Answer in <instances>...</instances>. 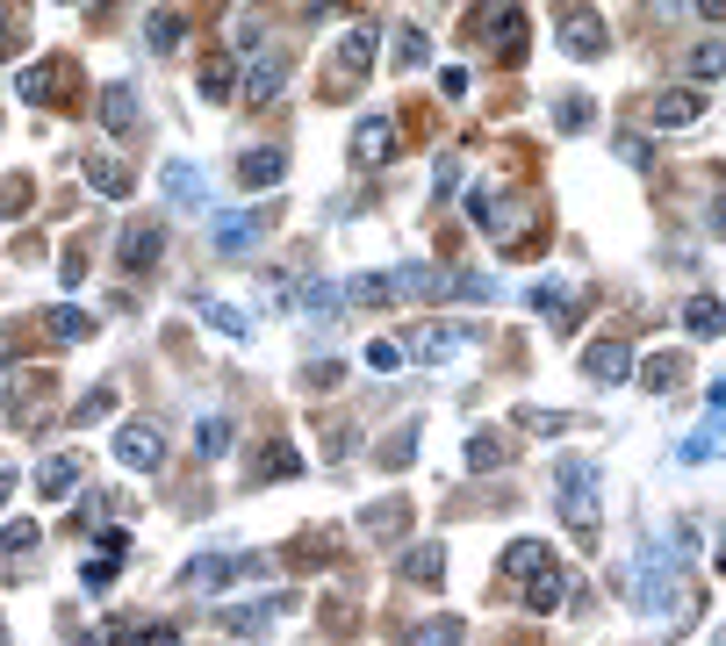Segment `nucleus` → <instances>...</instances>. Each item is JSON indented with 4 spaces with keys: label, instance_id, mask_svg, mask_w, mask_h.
<instances>
[{
    "label": "nucleus",
    "instance_id": "1",
    "mask_svg": "<svg viewBox=\"0 0 726 646\" xmlns=\"http://www.w3.org/2000/svg\"><path fill=\"white\" fill-rule=\"evenodd\" d=\"M554 495H561V517H569L575 539L597 546V525H605V511H597V467L590 459H561L554 467Z\"/></svg>",
    "mask_w": 726,
    "mask_h": 646
},
{
    "label": "nucleus",
    "instance_id": "2",
    "mask_svg": "<svg viewBox=\"0 0 726 646\" xmlns=\"http://www.w3.org/2000/svg\"><path fill=\"white\" fill-rule=\"evenodd\" d=\"M15 94H22L29 108H51V101L66 108L72 94H80V65H72V58H44V65H29V72L15 80Z\"/></svg>",
    "mask_w": 726,
    "mask_h": 646
},
{
    "label": "nucleus",
    "instance_id": "3",
    "mask_svg": "<svg viewBox=\"0 0 726 646\" xmlns=\"http://www.w3.org/2000/svg\"><path fill=\"white\" fill-rule=\"evenodd\" d=\"M367 65H374V22H353L338 36V51H331V86H360Z\"/></svg>",
    "mask_w": 726,
    "mask_h": 646
},
{
    "label": "nucleus",
    "instance_id": "4",
    "mask_svg": "<svg viewBox=\"0 0 726 646\" xmlns=\"http://www.w3.org/2000/svg\"><path fill=\"white\" fill-rule=\"evenodd\" d=\"M461 345H467V331H461V323H410L396 352H403V359H425V367H432V359H453Z\"/></svg>",
    "mask_w": 726,
    "mask_h": 646
},
{
    "label": "nucleus",
    "instance_id": "5",
    "mask_svg": "<svg viewBox=\"0 0 726 646\" xmlns=\"http://www.w3.org/2000/svg\"><path fill=\"white\" fill-rule=\"evenodd\" d=\"M475 36L497 58H525V15L519 8H475Z\"/></svg>",
    "mask_w": 726,
    "mask_h": 646
},
{
    "label": "nucleus",
    "instance_id": "6",
    "mask_svg": "<svg viewBox=\"0 0 726 646\" xmlns=\"http://www.w3.org/2000/svg\"><path fill=\"white\" fill-rule=\"evenodd\" d=\"M116 459L130 475H158V459H166V431L158 424H122L116 431Z\"/></svg>",
    "mask_w": 726,
    "mask_h": 646
},
{
    "label": "nucleus",
    "instance_id": "7",
    "mask_svg": "<svg viewBox=\"0 0 726 646\" xmlns=\"http://www.w3.org/2000/svg\"><path fill=\"white\" fill-rule=\"evenodd\" d=\"M705 116V86H662L655 101H647V122L655 130H691Z\"/></svg>",
    "mask_w": 726,
    "mask_h": 646
},
{
    "label": "nucleus",
    "instance_id": "8",
    "mask_svg": "<svg viewBox=\"0 0 726 646\" xmlns=\"http://www.w3.org/2000/svg\"><path fill=\"white\" fill-rule=\"evenodd\" d=\"M605 44H611V29H605L597 8H569V15H561V51L569 58H605Z\"/></svg>",
    "mask_w": 726,
    "mask_h": 646
},
{
    "label": "nucleus",
    "instance_id": "9",
    "mask_svg": "<svg viewBox=\"0 0 726 646\" xmlns=\"http://www.w3.org/2000/svg\"><path fill=\"white\" fill-rule=\"evenodd\" d=\"M396 152H403V136H396L389 116H360V122H353V158H360V166H389Z\"/></svg>",
    "mask_w": 726,
    "mask_h": 646
},
{
    "label": "nucleus",
    "instance_id": "10",
    "mask_svg": "<svg viewBox=\"0 0 726 646\" xmlns=\"http://www.w3.org/2000/svg\"><path fill=\"white\" fill-rule=\"evenodd\" d=\"M295 611V596L281 589V596H266V603H238V611H224V632L230 639H260L266 625H274V618H288Z\"/></svg>",
    "mask_w": 726,
    "mask_h": 646
},
{
    "label": "nucleus",
    "instance_id": "11",
    "mask_svg": "<svg viewBox=\"0 0 726 646\" xmlns=\"http://www.w3.org/2000/svg\"><path fill=\"white\" fill-rule=\"evenodd\" d=\"M281 80H288V58H281V51H252V65H245L238 94H245L252 108H266V101L281 94Z\"/></svg>",
    "mask_w": 726,
    "mask_h": 646
},
{
    "label": "nucleus",
    "instance_id": "12",
    "mask_svg": "<svg viewBox=\"0 0 726 646\" xmlns=\"http://www.w3.org/2000/svg\"><path fill=\"white\" fill-rule=\"evenodd\" d=\"M583 367H590V381H597V388H619V381H633V352H626L619 338H597L583 352Z\"/></svg>",
    "mask_w": 726,
    "mask_h": 646
},
{
    "label": "nucleus",
    "instance_id": "13",
    "mask_svg": "<svg viewBox=\"0 0 726 646\" xmlns=\"http://www.w3.org/2000/svg\"><path fill=\"white\" fill-rule=\"evenodd\" d=\"M439 575H447V539H417L410 553H403V582H417V589H439Z\"/></svg>",
    "mask_w": 726,
    "mask_h": 646
},
{
    "label": "nucleus",
    "instance_id": "14",
    "mask_svg": "<svg viewBox=\"0 0 726 646\" xmlns=\"http://www.w3.org/2000/svg\"><path fill=\"white\" fill-rule=\"evenodd\" d=\"M245 561H230V553H202V561L180 567V589H224V582H238Z\"/></svg>",
    "mask_w": 726,
    "mask_h": 646
},
{
    "label": "nucleus",
    "instance_id": "15",
    "mask_svg": "<svg viewBox=\"0 0 726 646\" xmlns=\"http://www.w3.org/2000/svg\"><path fill=\"white\" fill-rule=\"evenodd\" d=\"M683 374H691V359H683V352H647V359H640V388H647V395L683 388Z\"/></svg>",
    "mask_w": 726,
    "mask_h": 646
},
{
    "label": "nucleus",
    "instance_id": "16",
    "mask_svg": "<svg viewBox=\"0 0 726 646\" xmlns=\"http://www.w3.org/2000/svg\"><path fill=\"white\" fill-rule=\"evenodd\" d=\"M547 546H539V539H519V546H503V575H511V582H519V589H533V582L539 575H547Z\"/></svg>",
    "mask_w": 726,
    "mask_h": 646
},
{
    "label": "nucleus",
    "instance_id": "17",
    "mask_svg": "<svg viewBox=\"0 0 726 646\" xmlns=\"http://www.w3.org/2000/svg\"><path fill=\"white\" fill-rule=\"evenodd\" d=\"M260 230H266V216H216V252L245 259L252 244H260Z\"/></svg>",
    "mask_w": 726,
    "mask_h": 646
},
{
    "label": "nucleus",
    "instance_id": "18",
    "mask_svg": "<svg viewBox=\"0 0 726 646\" xmlns=\"http://www.w3.org/2000/svg\"><path fill=\"white\" fill-rule=\"evenodd\" d=\"M238 180L245 188H281V180H288V152H274V144H266V152H245Z\"/></svg>",
    "mask_w": 726,
    "mask_h": 646
},
{
    "label": "nucleus",
    "instance_id": "19",
    "mask_svg": "<svg viewBox=\"0 0 726 646\" xmlns=\"http://www.w3.org/2000/svg\"><path fill=\"white\" fill-rule=\"evenodd\" d=\"M295 475H302V453H295L288 439L260 445V459H252V481H295Z\"/></svg>",
    "mask_w": 726,
    "mask_h": 646
},
{
    "label": "nucleus",
    "instance_id": "20",
    "mask_svg": "<svg viewBox=\"0 0 726 646\" xmlns=\"http://www.w3.org/2000/svg\"><path fill=\"white\" fill-rule=\"evenodd\" d=\"M144 44H152L158 58H166V51H180V44H188V22H180L174 8H152V15H144Z\"/></svg>",
    "mask_w": 726,
    "mask_h": 646
},
{
    "label": "nucleus",
    "instance_id": "21",
    "mask_svg": "<svg viewBox=\"0 0 726 646\" xmlns=\"http://www.w3.org/2000/svg\"><path fill=\"white\" fill-rule=\"evenodd\" d=\"M36 489L51 495V503H58V495H72V489H80V459H72V453H51L44 467H36Z\"/></svg>",
    "mask_w": 726,
    "mask_h": 646
},
{
    "label": "nucleus",
    "instance_id": "22",
    "mask_svg": "<svg viewBox=\"0 0 726 646\" xmlns=\"http://www.w3.org/2000/svg\"><path fill=\"white\" fill-rule=\"evenodd\" d=\"M158 252H166V238H158L152 223H138V230L122 238V266H130V273H152V266H158Z\"/></svg>",
    "mask_w": 726,
    "mask_h": 646
},
{
    "label": "nucleus",
    "instance_id": "23",
    "mask_svg": "<svg viewBox=\"0 0 726 646\" xmlns=\"http://www.w3.org/2000/svg\"><path fill=\"white\" fill-rule=\"evenodd\" d=\"M389 280H396V295H417V302H432V295H447V288H453L439 266H403V273H389Z\"/></svg>",
    "mask_w": 726,
    "mask_h": 646
},
{
    "label": "nucleus",
    "instance_id": "24",
    "mask_svg": "<svg viewBox=\"0 0 726 646\" xmlns=\"http://www.w3.org/2000/svg\"><path fill=\"white\" fill-rule=\"evenodd\" d=\"M389 295H396V280H389V273H360V280H346V288H338V302H353V309H381Z\"/></svg>",
    "mask_w": 726,
    "mask_h": 646
},
{
    "label": "nucleus",
    "instance_id": "25",
    "mask_svg": "<svg viewBox=\"0 0 726 646\" xmlns=\"http://www.w3.org/2000/svg\"><path fill=\"white\" fill-rule=\"evenodd\" d=\"M561 603H569V575H561V567H547V575L533 582V589H525V611H561Z\"/></svg>",
    "mask_w": 726,
    "mask_h": 646
},
{
    "label": "nucleus",
    "instance_id": "26",
    "mask_svg": "<svg viewBox=\"0 0 726 646\" xmlns=\"http://www.w3.org/2000/svg\"><path fill=\"white\" fill-rule=\"evenodd\" d=\"M712 453H719V409H705V424H698V439H683V445H676V459H683V467H705Z\"/></svg>",
    "mask_w": 726,
    "mask_h": 646
},
{
    "label": "nucleus",
    "instance_id": "27",
    "mask_svg": "<svg viewBox=\"0 0 726 646\" xmlns=\"http://www.w3.org/2000/svg\"><path fill=\"white\" fill-rule=\"evenodd\" d=\"M396 525H410V503H403V495H389V503H367V511H360V531H374V539H389Z\"/></svg>",
    "mask_w": 726,
    "mask_h": 646
},
{
    "label": "nucleus",
    "instance_id": "28",
    "mask_svg": "<svg viewBox=\"0 0 726 646\" xmlns=\"http://www.w3.org/2000/svg\"><path fill=\"white\" fill-rule=\"evenodd\" d=\"M87 180H94V194H108V202H122V194H130V172H122L116 158H102V152L87 158Z\"/></svg>",
    "mask_w": 726,
    "mask_h": 646
},
{
    "label": "nucleus",
    "instance_id": "29",
    "mask_svg": "<svg viewBox=\"0 0 726 646\" xmlns=\"http://www.w3.org/2000/svg\"><path fill=\"white\" fill-rule=\"evenodd\" d=\"M116 567H122V539H116V531H108V546H102V553H94L87 567H80V582H87V589H108V582H116Z\"/></svg>",
    "mask_w": 726,
    "mask_h": 646
},
{
    "label": "nucleus",
    "instance_id": "30",
    "mask_svg": "<svg viewBox=\"0 0 726 646\" xmlns=\"http://www.w3.org/2000/svg\"><path fill=\"white\" fill-rule=\"evenodd\" d=\"M102 122H108V130H138V94H130V86H108V94H102Z\"/></svg>",
    "mask_w": 726,
    "mask_h": 646
},
{
    "label": "nucleus",
    "instance_id": "31",
    "mask_svg": "<svg viewBox=\"0 0 726 646\" xmlns=\"http://www.w3.org/2000/svg\"><path fill=\"white\" fill-rule=\"evenodd\" d=\"M719 295H698L691 309H683V331H691V338H719Z\"/></svg>",
    "mask_w": 726,
    "mask_h": 646
},
{
    "label": "nucleus",
    "instance_id": "32",
    "mask_svg": "<svg viewBox=\"0 0 726 646\" xmlns=\"http://www.w3.org/2000/svg\"><path fill=\"white\" fill-rule=\"evenodd\" d=\"M166 202L202 208V172H194V166H166Z\"/></svg>",
    "mask_w": 726,
    "mask_h": 646
},
{
    "label": "nucleus",
    "instance_id": "33",
    "mask_svg": "<svg viewBox=\"0 0 726 646\" xmlns=\"http://www.w3.org/2000/svg\"><path fill=\"white\" fill-rule=\"evenodd\" d=\"M108 409H116V381H102V388L80 395V403H72V424H102Z\"/></svg>",
    "mask_w": 726,
    "mask_h": 646
},
{
    "label": "nucleus",
    "instance_id": "34",
    "mask_svg": "<svg viewBox=\"0 0 726 646\" xmlns=\"http://www.w3.org/2000/svg\"><path fill=\"white\" fill-rule=\"evenodd\" d=\"M503 459H511V445H503L497 431H483V439H467V467H475V475H489V467H503Z\"/></svg>",
    "mask_w": 726,
    "mask_h": 646
},
{
    "label": "nucleus",
    "instance_id": "35",
    "mask_svg": "<svg viewBox=\"0 0 726 646\" xmlns=\"http://www.w3.org/2000/svg\"><path fill=\"white\" fill-rule=\"evenodd\" d=\"M36 539H44V525H29V517H8V525H0V546H8V553H36Z\"/></svg>",
    "mask_w": 726,
    "mask_h": 646
},
{
    "label": "nucleus",
    "instance_id": "36",
    "mask_svg": "<svg viewBox=\"0 0 726 646\" xmlns=\"http://www.w3.org/2000/svg\"><path fill=\"white\" fill-rule=\"evenodd\" d=\"M533 309L554 323V331H569V323H575V309H569V295H561V288H533Z\"/></svg>",
    "mask_w": 726,
    "mask_h": 646
},
{
    "label": "nucleus",
    "instance_id": "37",
    "mask_svg": "<svg viewBox=\"0 0 726 646\" xmlns=\"http://www.w3.org/2000/svg\"><path fill=\"white\" fill-rule=\"evenodd\" d=\"M29 202H36V188H29V180H0V223L29 216Z\"/></svg>",
    "mask_w": 726,
    "mask_h": 646
},
{
    "label": "nucleus",
    "instance_id": "38",
    "mask_svg": "<svg viewBox=\"0 0 726 646\" xmlns=\"http://www.w3.org/2000/svg\"><path fill=\"white\" fill-rule=\"evenodd\" d=\"M22 44H29V22H22V8H0V58H15Z\"/></svg>",
    "mask_w": 726,
    "mask_h": 646
},
{
    "label": "nucleus",
    "instance_id": "39",
    "mask_svg": "<svg viewBox=\"0 0 726 646\" xmlns=\"http://www.w3.org/2000/svg\"><path fill=\"white\" fill-rule=\"evenodd\" d=\"M410 646H461V618H432V625H417Z\"/></svg>",
    "mask_w": 726,
    "mask_h": 646
},
{
    "label": "nucleus",
    "instance_id": "40",
    "mask_svg": "<svg viewBox=\"0 0 726 646\" xmlns=\"http://www.w3.org/2000/svg\"><path fill=\"white\" fill-rule=\"evenodd\" d=\"M425 58H432V44H425V29H403V36H396V65H403V72H417V65H425Z\"/></svg>",
    "mask_w": 726,
    "mask_h": 646
},
{
    "label": "nucleus",
    "instance_id": "41",
    "mask_svg": "<svg viewBox=\"0 0 726 646\" xmlns=\"http://www.w3.org/2000/svg\"><path fill=\"white\" fill-rule=\"evenodd\" d=\"M230 94H238V72H230V65H209V72H202V101H230Z\"/></svg>",
    "mask_w": 726,
    "mask_h": 646
},
{
    "label": "nucleus",
    "instance_id": "42",
    "mask_svg": "<svg viewBox=\"0 0 726 646\" xmlns=\"http://www.w3.org/2000/svg\"><path fill=\"white\" fill-rule=\"evenodd\" d=\"M194 445H202V453L216 459V453L230 445V424H224V417H202V424H194Z\"/></svg>",
    "mask_w": 726,
    "mask_h": 646
},
{
    "label": "nucleus",
    "instance_id": "43",
    "mask_svg": "<svg viewBox=\"0 0 726 646\" xmlns=\"http://www.w3.org/2000/svg\"><path fill=\"white\" fill-rule=\"evenodd\" d=\"M51 338L80 345V338H87V316H80V309H51Z\"/></svg>",
    "mask_w": 726,
    "mask_h": 646
},
{
    "label": "nucleus",
    "instance_id": "44",
    "mask_svg": "<svg viewBox=\"0 0 726 646\" xmlns=\"http://www.w3.org/2000/svg\"><path fill=\"white\" fill-rule=\"evenodd\" d=\"M367 367H374V374H396V367H403L396 338H374V345H367Z\"/></svg>",
    "mask_w": 726,
    "mask_h": 646
},
{
    "label": "nucleus",
    "instance_id": "45",
    "mask_svg": "<svg viewBox=\"0 0 726 646\" xmlns=\"http://www.w3.org/2000/svg\"><path fill=\"white\" fill-rule=\"evenodd\" d=\"M202 316L216 323V331H230V338H245V331H252V323H245L238 309H224V302H202Z\"/></svg>",
    "mask_w": 726,
    "mask_h": 646
},
{
    "label": "nucleus",
    "instance_id": "46",
    "mask_svg": "<svg viewBox=\"0 0 726 646\" xmlns=\"http://www.w3.org/2000/svg\"><path fill=\"white\" fill-rule=\"evenodd\" d=\"M719 65H726V51H719V44H698V58H691L698 86H705V80H719Z\"/></svg>",
    "mask_w": 726,
    "mask_h": 646
},
{
    "label": "nucleus",
    "instance_id": "47",
    "mask_svg": "<svg viewBox=\"0 0 726 646\" xmlns=\"http://www.w3.org/2000/svg\"><path fill=\"white\" fill-rule=\"evenodd\" d=\"M525 424H533L539 439H561V431H569V417H561V409H525Z\"/></svg>",
    "mask_w": 726,
    "mask_h": 646
},
{
    "label": "nucleus",
    "instance_id": "48",
    "mask_svg": "<svg viewBox=\"0 0 726 646\" xmlns=\"http://www.w3.org/2000/svg\"><path fill=\"white\" fill-rule=\"evenodd\" d=\"M331 546H338V539H331V531H310V539L295 546L288 561H331Z\"/></svg>",
    "mask_w": 726,
    "mask_h": 646
},
{
    "label": "nucleus",
    "instance_id": "49",
    "mask_svg": "<svg viewBox=\"0 0 726 646\" xmlns=\"http://www.w3.org/2000/svg\"><path fill=\"white\" fill-rule=\"evenodd\" d=\"M554 116H561V130H583V122H590V116H597V108H590V101H583V94H569V101L554 108Z\"/></svg>",
    "mask_w": 726,
    "mask_h": 646
},
{
    "label": "nucleus",
    "instance_id": "50",
    "mask_svg": "<svg viewBox=\"0 0 726 646\" xmlns=\"http://www.w3.org/2000/svg\"><path fill=\"white\" fill-rule=\"evenodd\" d=\"M130 639H138V646H180V632L174 625H138Z\"/></svg>",
    "mask_w": 726,
    "mask_h": 646
},
{
    "label": "nucleus",
    "instance_id": "51",
    "mask_svg": "<svg viewBox=\"0 0 726 646\" xmlns=\"http://www.w3.org/2000/svg\"><path fill=\"white\" fill-rule=\"evenodd\" d=\"M453 288H461V295H475V302H489V295H497V280H489V273H461Z\"/></svg>",
    "mask_w": 726,
    "mask_h": 646
},
{
    "label": "nucleus",
    "instance_id": "52",
    "mask_svg": "<svg viewBox=\"0 0 726 646\" xmlns=\"http://www.w3.org/2000/svg\"><path fill=\"white\" fill-rule=\"evenodd\" d=\"M130 632H138V625H122V618H116V625H94L87 639H94V646H122V639H130Z\"/></svg>",
    "mask_w": 726,
    "mask_h": 646
},
{
    "label": "nucleus",
    "instance_id": "53",
    "mask_svg": "<svg viewBox=\"0 0 726 646\" xmlns=\"http://www.w3.org/2000/svg\"><path fill=\"white\" fill-rule=\"evenodd\" d=\"M619 158H626V166H647L655 152H647V136H619Z\"/></svg>",
    "mask_w": 726,
    "mask_h": 646
},
{
    "label": "nucleus",
    "instance_id": "54",
    "mask_svg": "<svg viewBox=\"0 0 726 646\" xmlns=\"http://www.w3.org/2000/svg\"><path fill=\"white\" fill-rule=\"evenodd\" d=\"M8 495H15V475H8V467H0V503H8Z\"/></svg>",
    "mask_w": 726,
    "mask_h": 646
},
{
    "label": "nucleus",
    "instance_id": "55",
    "mask_svg": "<svg viewBox=\"0 0 726 646\" xmlns=\"http://www.w3.org/2000/svg\"><path fill=\"white\" fill-rule=\"evenodd\" d=\"M0 646H8V625H0Z\"/></svg>",
    "mask_w": 726,
    "mask_h": 646
}]
</instances>
